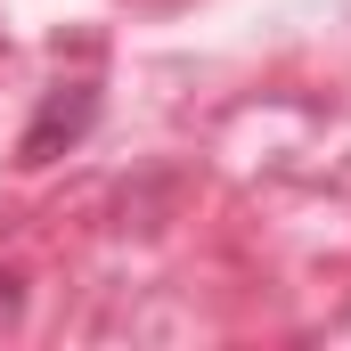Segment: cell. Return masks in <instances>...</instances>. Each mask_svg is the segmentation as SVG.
Instances as JSON below:
<instances>
[{"instance_id":"6da1fadb","label":"cell","mask_w":351,"mask_h":351,"mask_svg":"<svg viewBox=\"0 0 351 351\" xmlns=\"http://www.w3.org/2000/svg\"><path fill=\"white\" fill-rule=\"evenodd\" d=\"M90 114H98V98H90L82 82H74V98L58 90V98L41 106V123L25 131V164H49V156H58V139H82V131H90Z\"/></svg>"}]
</instances>
